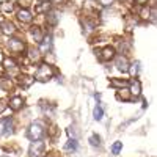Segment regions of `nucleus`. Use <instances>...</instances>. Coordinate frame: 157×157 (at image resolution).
I'll return each mask as SVG.
<instances>
[{"label":"nucleus","mask_w":157,"mask_h":157,"mask_svg":"<svg viewBox=\"0 0 157 157\" xmlns=\"http://www.w3.org/2000/svg\"><path fill=\"white\" fill-rule=\"evenodd\" d=\"M44 134H46V124H44V121H39V120L30 124L29 132H27V135H29V138H30L32 141L41 140V138L44 137Z\"/></svg>","instance_id":"1"},{"label":"nucleus","mask_w":157,"mask_h":157,"mask_svg":"<svg viewBox=\"0 0 157 157\" xmlns=\"http://www.w3.org/2000/svg\"><path fill=\"white\" fill-rule=\"evenodd\" d=\"M54 68L50 66V64H47V63H41L38 66V71H36V74H35V80H38V82H47V80H50L52 77H54Z\"/></svg>","instance_id":"2"},{"label":"nucleus","mask_w":157,"mask_h":157,"mask_svg":"<svg viewBox=\"0 0 157 157\" xmlns=\"http://www.w3.org/2000/svg\"><path fill=\"white\" fill-rule=\"evenodd\" d=\"M44 151H46L44 141L35 140V141H32V145H30L29 154H30V157H43V155H44Z\"/></svg>","instance_id":"3"},{"label":"nucleus","mask_w":157,"mask_h":157,"mask_svg":"<svg viewBox=\"0 0 157 157\" xmlns=\"http://www.w3.org/2000/svg\"><path fill=\"white\" fill-rule=\"evenodd\" d=\"M8 49L13 52V54H22V52L25 50V44H24V41H21V39L13 38V39L8 41Z\"/></svg>","instance_id":"4"},{"label":"nucleus","mask_w":157,"mask_h":157,"mask_svg":"<svg viewBox=\"0 0 157 157\" xmlns=\"http://www.w3.org/2000/svg\"><path fill=\"white\" fill-rule=\"evenodd\" d=\"M115 49L112 47V46H105L101 52H99V58L102 60V61H110L112 58H115Z\"/></svg>","instance_id":"5"},{"label":"nucleus","mask_w":157,"mask_h":157,"mask_svg":"<svg viewBox=\"0 0 157 157\" xmlns=\"http://www.w3.org/2000/svg\"><path fill=\"white\" fill-rule=\"evenodd\" d=\"M0 124H2V127H3L2 132H3L5 135H10V134L14 132V124H13V118H2V120H0Z\"/></svg>","instance_id":"6"},{"label":"nucleus","mask_w":157,"mask_h":157,"mask_svg":"<svg viewBox=\"0 0 157 157\" xmlns=\"http://www.w3.org/2000/svg\"><path fill=\"white\" fill-rule=\"evenodd\" d=\"M129 66H130V63L127 60L126 55H120L116 58V69L118 71H121V72H127L129 71Z\"/></svg>","instance_id":"7"},{"label":"nucleus","mask_w":157,"mask_h":157,"mask_svg":"<svg viewBox=\"0 0 157 157\" xmlns=\"http://www.w3.org/2000/svg\"><path fill=\"white\" fill-rule=\"evenodd\" d=\"M24 107V99L21 96H14L10 99V109L14 110V112H19L21 109Z\"/></svg>","instance_id":"8"},{"label":"nucleus","mask_w":157,"mask_h":157,"mask_svg":"<svg viewBox=\"0 0 157 157\" xmlns=\"http://www.w3.org/2000/svg\"><path fill=\"white\" fill-rule=\"evenodd\" d=\"M17 19H19L21 22H25V24H30V22L33 21V16H32V13H30L29 10H25V8H22V10H19V13H17Z\"/></svg>","instance_id":"9"},{"label":"nucleus","mask_w":157,"mask_h":157,"mask_svg":"<svg viewBox=\"0 0 157 157\" xmlns=\"http://www.w3.org/2000/svg\"><path fill=\"white\" fill-rule=\"evenodd\" d=\"M52 47V38L47 35L41 39V43H39V52H43V54H47Z\"/></svg>","instance_id":"10"},{"label":"nucleus","mask_w":157,"mask_h":157,"mask_svg":"<svg viewBox=\"0 0 157 157\" xmlns=\"http://www.w3.org/2000/svg\"><path fill=\"white\" fill-rule=\"evenodd\" d=\"M30 35L33 36V39L36 43H41V39L44 38V33L41 30V27H38V25H33V27H30Z\"/></svg>","instance_id":"11"},{"label":"nucleus","mask_w":157,"mask_h":157,"mask_svg":"<svg viewBox=\"0 0 157 157\" xmlns=\"http://www.w3.org/2000/svg\"><path fill=\"white\" fill-rule=\"evenodd\" d=\"M2 33H3V35H6V36L14 35V33H16V27H14V24L10 22V21L3 22V24H2Z\"/></svg>","instance_id":"12"},{"label":"nucleus","mask_w":157,"mask_h":157,"mask_svg":"<svg viewBox=\"0 0 157 157\" xmlns=\"http://www.w3.org/2000/svg\"><path fill=\"white\" fill-rule=\"evenodd\" d=\"M129 85H130V90H129L130 94H132L134 98H138V96L141 94V83H140L138 80H132Z\"/></svg>","instance_id":"13"},{"label":"nucleus","mask_w":157,"mask_h":157,"mask_svg":"<svg viewBox=\"0 0 157 157\" xmlns=\"http://www.w3.org/2000/svg\"><path fill=\"white\" fill-rule=\"evenodd\" d=\"M58 21H60V16H58V13L57 11H49L47 14H46V22L49 24V25H57L58 24Z\"/></svg>","instance_id":"14"},{"label":"nucleus","mask_w":157,"mask_h":157,"mask_svg":"<svg viewBox=\"0 0 157 157\" xmlns=\"http://www.w3.org/2000/svg\"><path fill=\"white\" fill-rule=\"evenodd\" d=\"M13 88V82L11 78L6 75H0V90L2 91H10Z\"/></svg>","instance_id":"15"},{"label":"nucleus","mask_w":157,"mask_h":157,"mask_svg":"<svg viewBox=\"0 0 157 157\" xmlns=\"http://www.w3.org/2000/svg\"><path fill=\"white\" fill-rule=\"evenodd\" d=\"M27 57H29V60L32 61V63H36V61H39V58H41V54H39V49H29V54H27Z\"/></svg>","instance_id":"16"},{"label":"nucleus","mask_w":157,"mask_h":157,"mask_svg":"<svg viewBox=\"0 0 157 157\" xmlns=\"http://www.w3.org/2000/svg\"><path fill=\"white\" fill-rule=\"evenodd\" d=\"M33 80H35V77H30V75H21L19 77V85L21 86H24V88H29L32 83H33Z\"/></svg>","instance_id":"17"},{"label":"nucleus","mask_w":157,"mask_h":157,"mask_svg":"<svg viewBox=\"0 0 157 157\" xmlns=\"http://www.w3.org/2000/svg\"><path fill=\"white\" fill-rule=\"evenodd\" d=\"M116 98L120 101H130V91L127 88H120L116 93Z\"/></svg>","instance_id":"18"},{"label":"nucleus","mask_w":157,"mask_h":157,"mask_svg":"<svg viewBox=\"0 0 157 157\" xmlns=\"http://www.w3.org/2000/svg\"><path fill=\"white\" fill-rule=\"evenodd\" d=\"M110 85L112 86H116V88H126L129 85V82L127 80H121V78H112Z\"/></svg>","instance_id":"19"},{"label":"nucleus","mask_w":157,"mask_h":157,"mask_svg":"<svg viewBox=\"0 0 157 157\" xmlns=\"http://www.w3.org/2000/svg\"><path fill=\"white\" fill-rule=\"evenodd\" d=\"M3 66H5V69H16L17 68V63H16V60H13V58H3Z\"/></svg>","instance_id":"20"},{"label":"nucleus","mask_w":157,"mask_h":157,"mask_svg":"<svg viewBox=\"0 0 157 157\" xmlns=\"http://www.w3.org/2000/svg\"><path fill=\"white\" fill-rule=\"evenodd\" d=\"M0 10H2L3 13H11L13 10H14V3L13 2H3V3H0Z\"/></svg>","instance_id":"21"},{"label":"nucleus","mask_w":157,"mask_h":157,"mask_svg":"<svg viewBox=\"0 0 157 157\" xmlns=\"http://www.w3.org/2000/svg\"><path fill=\"white\" fill-rule=\"evenodd\" d=\"M64 149H66V151H75L77 149V140L75 138L69 140L66 145H64Z\"/></svg>","instance_id":"22"},{"label":"nucleus","mask_w":157,"mask_h":157,"mask_svg":"<svg viewBox=\"0 0 157 157\" xmlns=\"http://www.w3.org/2000/svg\"><path fill=\"white\" fill-rule=\"evenodd\" d=\"M121 149H123V143H121V141H115V143H113V146H112V154L118 155Z\"/></svg>","instance_id":"23"},{"label":"nucleus","mask_w":157,"mask_h":157,"mask_svg":"<svg viewBox=\"0 0 157 157\" xmlns=\"http://www.w3.org/2000/svg\"><path fill=\"white\" fill-rule=\"evenodd\" d=\"M102 115H104V112H102L101 105H98V107L94 109V112H93V116H94V120H96V121H101V120H102Z\"/></svg>","instance_id":"24"},{"label":"nucleus","mask_w":157,"mask_h":157,"mask_svg":"<svg viewBox=\"0 0 157 157\" xmlns=\"http://www.w3.org/2000/svg\"><path fill=\"white\" fill-rule=\"evenodd\" d=\"M149 13H151V10H149L148 6H143L141 11H140V17L145 19V21H148V19H149Z\"/></svg>","instance_id":"25"},{"label":"nucleus","mask_w":157,"mask_h":157,"mask_svg":"<svg viewBox=\"0 0 157 157\" xmlns=\"http://www.w3.org/2000/svg\"><path fill=\"white\" fill-rule=\"evenodd\" d=\"M90 143L93 146H101V137L98 134H93V135H91V138H90Z\"/></svg>","instance_id":"26"},{"label":"nucleus","mask_w":157,"mask_h":157,"mask_svg":"<svg viewBox=\"0 0 157 157\" xmlns=\"http://www.w3.org/2000/svg\"><path fill=\"white\" fill-rule=\"evenodd\" d=\"M138 69H140V63H138V61L129 66V71H130V74H132V75H137V74H138Z\"/></svg>","instance_id":"27"},{"label":"nucleus","mask_w":157,"mask_h":157,"mask_svg":"<svg viewBox=\"0 0 157 157\" xmlns=\"http://www.w3.org/2000/svg\"><path fill=\"white\" fill-rule=\"evenodd\" d=\"M129 49V43H120V50H123V54Z\"/></svg>","instance_id":"28"},{"label":"nucleus","mask_w":157,"mask_h":157,"mask_svg":"<svg viewBox=\"0 0 157 157\" xmlns=\"http://www.w3.org/2000/svg\"><path fill=\"white\" fill-rule=\"evenodd\" d=\"M99 3H101L102 6H109V5L113 3V0H99Z\"/></svg>","instance_id":"29"},{"label":"nucleus","mask_w":157,"mask_h":157,"mask_svg":"<svg viewBox=\"0 0 157 157\" xmlns=\"http://www.w3.org/2000/svg\"><path fill=\"white\" fill-rule=\"evenodd\" d=\"M5 109H6V101L0 99V113H2V112H3Z\"/></svg>","instance_id":"30"},{"label":"nucleus","mask_w":157,"mask_h":157,"mask_svg":"<svg viewBox=\"0 0 157 157\" xmlns=\"http://www.w3.org/2000/svg\"><path fill=\"white\" fill-rule=\"evenodd\" d=\"M135 2L138 5H141V6H145V3H148V0H135Z\"/></svg>","instance_id":"31"},{"label":"nucleus","mask_w":157,"mask_h":157,"mask_svg":"<svg viewBox=\"0 0 157 157\" xmlns=\"http://www.w3.org/2000/svg\"><path fill=\"white\" fill-rule=\"evenodd\" d=\"M55 134H57V127L52 126V127H50V135H55Z\"/></svg>","instance_id":"32"},{"label":"nucleus","mask_w":157,"mask_h":157,"mask_svg":"<svg viewBox=\"0 0 157 157\" xmlns=\"http://www.w3.org/2000/svg\"><path fill=\"white\" fill-rule=\"evenodd\" d=\"M19 3H21V6H22V5L27 6V5H29V0H19Z\"/></svg>","instance_id":"33"},{"label":"nucleus","mask_w":157,"mask_h":157,"mask_svg":"<svg viewBox=\"0 0 157 157\" xmlns=\"http://www.w3.org/2000/svg\"><path fill=\"white\" fill-rule=\"evenodd\" d=\"M52 2H54V3H61L63 0H52Z\"/></svg>","instance_id":"34"},{"label":"nucleus","mask_w":157,"mask_h":157,"mask_svg":"<svg viewBox=\"0 0 157 157\" xmlns=\"http://www.w3.org/2000/svg\"><path fill=\"white\" fill-rule=\"evenodd\" d=\"M0 61H3V57H2V54H0Z\"/></svg>","instance_id":"35"},{"label":"nucleus","mask_w":157,"mask_h":157,"mask_svg":"<svg viewBox=\"0 0 157 157\" xmlns=\"http://www.w3.org/2000/svg\"><path fill=\"white\" fill-rule=\"evenodd\" d=\"M39 2H46V0H39Z\"/></svg>","instance_id":"36"}]
</instances>
